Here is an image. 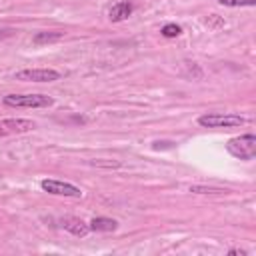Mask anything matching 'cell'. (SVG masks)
Wrapping results in <instances>:
<instances>
[{
  "instance_id": "11",
  "label": "cell",
  "mask_w": 256,
  "mask_h": 256,
  "mask_svg": "<svg viewBox=\"0 0 256 256\" xmlns=\"http://www.w3.org/2000/svg\"><path fill=\"white\" fill-rule=\"evenodd\" d=\"M62 38V32H38L34 36V42L40 44V42H50V40H58Z\"/></svg>"
},
{
  "instance_id": "5",
  "label": "cell",
  "mask_w": 256,
  "mask_h": 256,
  "mask_svg": "<svg viewBox=\"0 0 256 256\" xmlns=\"http://www.w3.org/2000/svg\"><path fill=\"white\" fill-rule=\"evenodd\" d=\"M14 78L24 82H54V80H60V72L54 68H24V70H18Z\"/></svg>"
},
{
  "instance_id": "9",
  "label": "cell",
  "mask_w": 256,
  "mask_h": 256,
  "mask_svg": "<svg viewBox=\"0 0 256 256\" xmlns=\"http://www.w3.org/2000/svg\"><path fill=\"white\" fill-rule=\"evenodd\" d=\"M90 230H96V232H114L118 228V222L114 218H106V216H96L88 222Z\"/></svg>"
},
{
  "instance_id": "3",
  "label": "cell",
  "mask_w": 256,
  "mask_h": 256,
  "mask_svg": "<svg viewBox=\"0 0 256 256\" xmlns=\"http://www.w3.org/2000/svg\"><path fill=\"white\" fill-rule=\"evenodd\" d=\"M246 122L244 116L240 114H218V112H210V114H202L198 116V124L204 128H236L242 126Z\"/></svg>"
},
{
  "instance_id": "14",
  "label": "cell",
  "mask_w": 256,
  "mask_h": 256,
  "mask_svg": "<svg viewBox=\"0 0 256 256\" xmlns=\"http://www.w3.org/2000/svg\"><path fill=\"white\" fill-rule=\"evenodd\" d=\"M230 254H240V256H244L246 252H244V250H236V248H234V250H230Z\"/></svg>"
},
{
  "instance_id": "13",
  "label": "cell",
  "mask_w": 256,
  "mask_h": 256,
  "mask_svg": "<svg viewBox=\"0 0 256 256\" xmlns=\"http://www.w3.org/2000/svg\"><path fill=\"white\" fill-rule=\"evenodd\" d=\"M190 192H196V194H220L224 190L222 188H206V186H190Z\"/></svg>"
},
{
  "instance_id": "7",
  "label": "cell",
  "mask_w": 256,
  "mask_h": 256,
  "mask_svg": "<svg viewBox=\"0 0 256 256\" xmlns=\"http://www.w3.org/2000/svg\"><path fill=\"white\" fill-rule=\"evenodd\" d=\"M60 226H62L64 230H68L70 234L80 236V238H84V236L90 232V226H88L84 220L76 218V216H64V218H60Z\"/></svg>"
},
{
  "instance_id": "10",
  "label": "cell",
  "mask_w": 256,
  "mask_h": 256,
  "mask_svg": "<svg viewBox=\"0 0 256 256\" xmlns=\"http://www.w3.org/2000/svg\"><path fill=\"white\" fill-rule=\"evenodd\" d=\"M180 32H182V28L178 26V24H164L162 26V30H160V34L162 36H166V38H176V36H180Z\"/></svg>"
},
{
  "instance_id": "2",
  "label": "cell",
  "mask_w": 256,
  "mask_h": 256,
  "mask_svg": "<svg viewBox=\"0 0 256 256\" xmlns=\"http://www.w3.org/2000/svg\"><path fill=\"white\" fill-rule=\"evenodd\" d=\"M4 104L14 108H48L54 104V98L46 94H8Z\"/></svg>"
},
{
  "instance_id": "8",
  "label": "cell",
  "mask_w": 256,
  "mask_h": 256,
  "mask_svg": "<svg viewBox=\"0 0 256 256\" xmlns=\"http://www.w3.org/2000/svg\"><path fill=\"white\" fill-rule=\"evenodd\" d=\"M132 10H134V6H132L130 0H120V2H116V4L110 8L108 18H110L112 22H122V20H126V18L132 14Z\"/></svg>"
},
{
  "instance_id": "6",
  "label": "cell",
  "mask_w": 256,
  "mask_h": 256,
  "mask_svg": "<svg viewBox=\"0 0 256 256\" xmlns=\"http://www.w3.org/2000/svg\"><path fill=\"white\" fill-rule=\"evenodd\" d=\"M34 126L36 124L28 118H4V120H0V138L30 132V130H34Z\"/></svg>"
},
{
  "instance_id": "12",
  "label": "cell",
  "mask_w": 256,
  "mask_h": 256,
  "mask_svg": "<svg viewBox=\"0 0 256 256\" xmlns=\"http://www.w3.org/2000/svg\"><path fill=\"white\" fill-rule=\"evenodd\" d=\"M222 6H230V8H238V6H254L256 0H216Z\"/></svg>"
},
{
  "instance_id": "4",
  "label": "cell",
  "mask_w": 256,
  "mask_h": 256,
  "mask_svg": "<svg viewBox=\"0 0 256 256\" xmlns=\"http://www.w3.org/2000/svg\"><path fill=\"white\" fill-rule=\"evenodd\" d=\"M42 190L48 192V194H54V196H64V198H80L82 196V190L70 182H62V180H52V178H44L40 182Z\"/></svg>"
},
{
  "instance_id": "1",
  "label": "cell",
  "mask_w": 256,
  "mask_h": 256,
  "mask_svg": "<svg viewBox=\"0 0 256 256\" xmlns=\"http://www.w3.org/2000/svg\"><path fill=\"white\" fill-rule=\"evenodd\" d=\"M226 150L230 156L240 160H254L256 156V136L254 134H242L234 136L226 142Z\"/></svg>"
}]
</instances>
